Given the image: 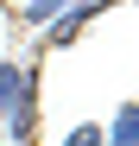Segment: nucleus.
Listing matches in <instances>:
<instances>
[{
  "label": "nucleus",
  "mask_w": 139,
  "mask_h": 146,
  "mask_svg": "<svg viewBox=\"0 0 139 146\" xmlns=\"http://www.w3.org/2000/svg\"><path fill=\"white\" fill-rule=\"evenodd\" d=\"M32 89H38V76L26 83V70H19V64H0V114L13 121L19 140L32 133Z\"/></svg>",
  "instance_id": "1"
},
{
  "label": "nucleus",
  "mask_w": 139,
  "mask_h": 146,
  "mask_svg": "<svg viewBox=\"0 0 139 146\" xmlns=\"http://www.w3.org/2000/svg\"><path fill=\"white\" fill-rule=\"evenodd\" d=\"M101 7H114V0H70V7H63V19H57V32H51V44H70V38L82 32V19H95Z\"/></svg>",
  "instance_id": "2"
},
{
  "label": "nucleus",
  "mask_w": 139,
  "mask_h": 146,
  "mask_svg": "<svg viewBox=\"0 0 139 146\" xmlns=\"http://www.w3.org/2000/svg\"><path fill=\"white\" fill-rule=\"evenodd\" d=\"M114 146H139V108H133V102L114 114Z\"/></svg>",
  "instance_id": "3"
},
{
  "label": "nucleus",
  "mask_w": 139,
  "mask_h": 146,
  "mask_svg": "<svg viewBox=\"0 0 139 146\" xmlns=\"http://www.w3.org/2000/svg\"><path fill=\"white\" fill-rule=\"evenodd\" d=\"M63 7H70V0H32V7H26V13H32V19H57Z\"/></svg>",
  "instance_id": "4"
},
{
  "label": "nucleus",
  "mask_w": 139,
  "mask_h": 146,
  "mask_svg": "<svg viewBox=\"0 0 139 146\" xmlns=\"http://www.w3.org/2000/svg\"><path fill=\"white\" fill-rule=\"evenodd\" d=\"M63 146H108V140H101V127H76V133H70Z\"/></svg>",
  "instance_id": "5"
}]
</instances>
